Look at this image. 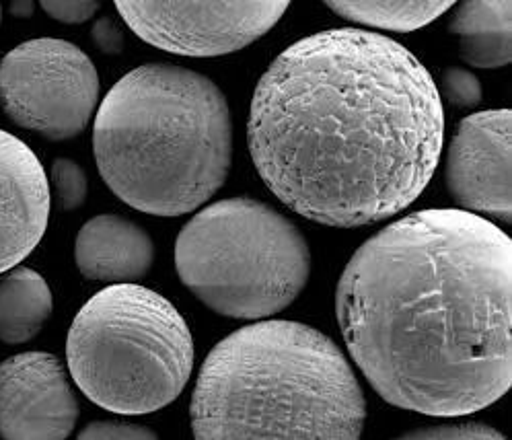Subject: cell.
I'll use <instances>...</instances> for the list:
<instances>
[{
    "label": "cell",
    "instance_id": "1",
    "mask_svg": "<svg viewBox=\"0 0 512 440\" xmlns=\"http://www.w3.org/2000/svg\"><path fill=\"white\" fill-rule=\"evenodd\" d=\"M443 144L428 68L373 31L329 29L292 44L251 101L249 151L262 181L325 227L375 225L412 206Z\"/></svg>",
    "mask_w": 512,
    "mask_h": 440
},
{
    "label": "cell",
    "instance_id": "2",
    "mask_svg": "<svg viewBox=\"0 0 512 440\" xmlns=\"http://www.w3.org/2000/svg\"><path fill=\"white\" fill-rule=\"evenodd\" d=\"M512 241L492 220L430 208L364 241L336 288L346 348L395 408L459 418L512 385Z\"/></svg>",
    "mask_w": 512,
    "mask_h": 440
},
{
    "label": "cell",
    "instance_id": "3",
    "mask_svg": "<svg viewBox=\"0 0 512 440\" xmlns=\"http://www.w3.org/2000/svg\"><path fill=\"white\" fill-rule=\"evenodd\" d=\"M190 418L196 440H360L367 399L334 340L268 319L208 352Z\"/></svg>",
    "mask_w": 512,
    "mask_h": 440
},
{
    "label": "cell",
    "instance_id": "4",
    "mask_svg": "<svg viewBox=\"0 0 512 440\" xmlns=\"http://www.w3.org/2000/svg\"><path fill=\"white\" fill-rule=\"evenodd\" d=\"M93 153L107 188L124 204L153 216L190 214L229 177V101L196 70L138 66L101 101Z\"/></svg>",
    "mask_w": 512,
    "mask_h": 440
},
{
    "label": "cell",
    "instance_id": "5",
    "mask_svg": "<svg viewBox=\"0 0 512 440\" xmlns=\"http://www.w3.org/2000/svg\"><path fill=\"white\" fill-rule=\"evenodd\" d=\"M66 364L83 395L105 412L153 414L173 403L194 371L186 319L159 292L112 284L72 319Z\"/></svg>",
    "mask_w": 512,
    "mask_h": 440
},
{
    "label": "cell",
    "instance_id": "6",
    "mask_svg": "<svg viewBox=\"0 0 512 440\" xmlns=\"http://www.w3.org/2000/svg\"><path fill=\"white\" fill-rule=\"evenodd\" d=\"M311 264L297 225L251 198L202 208L175 241L179 280L210 311L241 321H266L295 303Z\"/></svg>",
    "mask_w": 512,
    "mask_h": 440
},
{
    "label": "cell",
    "instance_id": "7",
    "mask_svg": "<svg viewBox=\"0 0 512 440\" xmlns=\"http://www.w3.org/2000/svg\"><path fill=\"white\" fill-rule=\"evenodd\" d=\"M99 75L75 44L40 38L13 48L0 62V105L13 124L46 140L77 138L99 101Z\"/></svg>",
    "mask_w": 512,
    "mask_h": 440
},
{
    "label": "cell",
    "instance_id": "8",
    "mask_svg": "<svg viewBox=\"0 0 512 440\" xmlns=\"http://www.w3.org/2000/svg\"><path fill=\"white\" fill-rule=\"evenodd\" d=\"M142 42L175 56L214 58L258 42L288 3H116Z\"/></svg>",
    "mask_w": 512,
    "mask_h": 440
},
{
    "label": "cell",
    "instance_id": "9",
    "mask_svg": "<svg viewBox=\"0 0 512 440\" xmlns=\"http://www.w3.org/2000/svg\"><path fill=\"white\" fill-rule=\"evenodd\" d=\"M81 416L64 364L48 352L0 362V438L66 440Z\"/></svg>",
    "mask_w": 512,
    "mask_h": 440
},
{
    "label": "cell",
    "instance_id": "10",
    "mask_svg": "<svg viewBox=\"0 0 512 440\" xmlns=\"http://www.w3.org/2000/svg\"><path fill=\"white\" fill-rule=\"evenodd\" d=\"M510 130L508 109H488L459 124L445 169L447 190L459 210L500 223L512 220Z\"/></svg>",
    "mask_w": 512,
    "mask_h": 440
},
{
    "label": "cell",
    "instance_id": "11",
    "mask_svg": "<svg viewBox=\"0 0 512 440\" xmlns=\"http://www.w3.org/2000/svg\"><path fill=\"white\" fill-rule=\"evenodd\" d=\"M50 181L29 146L0 130V274L17 268L46 235Z\"/></svg>",
    "mask_w": 512,
    "mask_h": 440
},
{
    "label": "cell",
    "instance_id": "12",
    "mask_svg": "<svg viewBox=\"0 0 512 440\" xmlns=\"http://www.w3.org/2000/svg\"><path fill=\"white\" fill-rule=\"evenodd\" d=\"M75 262L89 280L109 286L136 284L155 264V243L132 220L118 214H99L79 231Z\"/></svg>",
    "mask_w": 512,
    "mask_h": 440
},
{
    "label": "cell",
    "instance_id": "13",
    "mask_svg": "<svg viewBox=\"0 0 512 440\" xmlns=\"http://www.w3.org/2000/svg\"><path fill=\"white\" fill-rule=\"evenodd\" d=\"M449 31L459 42L461 58L475 68H502L512 58V5L508 0L461 3Z\"/></svg>",
    "mask_w": 512,
    "mask_h": 440
},
{
    "label": "cell",
    "instance_id": "14",
    "mask_svg": "<svg viewBox=\"0 0 512 440\" xmlns=\"http://www.w3.org/2000/svg\"><path fill=\"white\" fill-rule=\"evenodd\" d=\"M54 297L40 272L17 266L0 278V342L27 344L44 329Z\"/></svg>",
    "mask_w": 512,
    "mask_h": 440
},
{
    "label": "cell",
    "instance_id": "15",
    "mask_svg": "<svg viewBox=\"0 0 512 440\" xmlns=\"http://www.w3.org/2000/svg\"><path fill=\"white\" fill-rule=\"evenodd\" d=\"M329 11H334L338 17L348 19L352 23L387 29L397 33H408L430 25L434 19L441 17L445 11L453 7L449 0H422V3H412V0H334V3H325Z\"/></svg>",
    "mask_w": 512,
    "mask_h": 440
},
{
    "label": "cell",
    "instance_id": "16",
    "mask_svg": "<svg viewBox=\"0 0 512 440\" xmlns=\"http://www.w3.org/2000/svg\"><path fill=\"white\" fill-rule=\"evenodd\" d=\"M50 181L54 198L60 210L72 212L85 206L89 196V179L85 169L72 159L58 157L50 169Z\"/></svg>",
    "mask_w": 512,
    "mask_h": 440
},
{
    "label": "cell",
    "instance_id": "17",
    "mask_svg": "<svg viewBox=\"0 0 512 440\" xmlns=\"http://www.w3.org/2000/svg\"><path fill=\"white\" fill-rule=\"evenodd\" d=\"M393 440H508V438L488 424L461 422V424L414 428V430L399 434Z\"/></svg>",
    "mask_w": 512,
    "mask_h": 440
},
{
    "label": "cell",
    "instance_id": "18",
    "mask_svg": "<svg viewBox=\"0 0 512 440\" xmlns=\"http://www.w3.org/2000/svg\"><path fill=\"white\" fill-rule=\"evenodd\" d=\"M443 91L447 101L459 109H471L480 105L484 95L480 79L461 66H449L443 72Z\"/></svg>",
    "mask_w": 512,
    "mask_h": 440
},
{
    "label": "cell",
    "instance_id": "19",
    "mask_svg": "<svg viewBox=\"0 0 512 440\" xmlns=\"http://www.w3.org/2000/svg\"><path fill=\"white\" fill-rule=\"evenodd\" d=\"M77 440H159V436L149 426L120 420H95L77 434Z\"/></svg>",
    "mask_w": 512,
    "mask_h": 440
},
{
    "label": "cell",
    "instance_id": "20",
    "mask_svg": "<svg viewBox=\"0 0 512 440\" xmlns=\"http://www.w3.org/2000/svg\"><path fill=\"white\" fill-rule=\"evenodd\" d=\"M99 3H95V0H62V3H56V0H44L42 3V9L46 11L48 17H52L54 21L58 23H64V25H81V23H87L89 19L95 17V13L99 11Z\"/></svg>",
    "mask_w": 512,
    "mask_h": 440
},
{
    "label": "cell",
    "instance_id": "21",
    "mask_svg": "<svg viewBox=\"0 0 512 440\" xmlns=\"http://www.w3.org/2000/svg\"><path fill=\"white\" fill-rule=\"evenodd\" d=\"M91 40L105 56H118L124 52L126 38L122 27L112 17H99L91 27Z\"/></svg>",
    "mask_w": 512,
    "mask_h": 440
},
{
    "label": "cell",
    "instance_id": "22",
    "mask_svg": "<svg viewBox=\"0 0 512 440\" xmlns=\"http://www.w3.org/2000/svg\"><path fill=\"white\" fill-rule=\"evenodd\" d=\"M35 5L29 3V0H19V3H11V15L19 19H29L33 15Z\"/></svg>",
    "mask_w": 512,
    "mask_h": 440
},
{
    "label": "cell",
    "instance_id": "23",
    "mask_svg": "<svg viewBox=\"0 0 512 440\" xmlns=\"http://www.w3.org/2000/svg\"><path fill=\"white\" fill-rule=\"evenodd\" d=\"M0 23H3V7H0Z\"/></svg>",
    "mask_w": 512,
    "mask_h": 440
}]
</instances>
